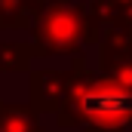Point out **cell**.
Returning <instances> with one entry per match:
<instances>
[{
  "instance_id": "cell-1",
  "label": "cell",
  "mask_w": 132,
  "mask_h": 132,
  "mask_svg": "<svg viewBox=\"0 0 132 132\" xmlns=\"http://www.w3.org/2000/svg\"><path fill=\"white\" fill-rule=\"evenodd\" d=\"M34 59L43 55H77L83 46L98 43L104 28L89 9V3H65V0H49L34 9Z\"/></svg>"
},
{
  "instance_id": "cell-2",
  "label": "cell",
  "mask_w": 132,
  "mask_h": 132,
  "mask_svg": "<svg viewBox=\"0 0 132 132\" xmlns=\"http://www.w3.org/2000/svg\"><path fill=\"white\" fill-rule=\"evenodd\" d=\"M80 117L86 132H126L132 123V89L104 74H92L80 95Z\"/></svg>"
},
{
  "instance_id": "cell-3",
  "label": "cell",
  "mask_w": 132,
  "mask_h": 132,
  "mask_svg": "<svg viewBox=\"0 0 132 132\" xmlns=\"http://www.w3.org/2000/svg\"><path fill=\"white\" fill-rule=\"evenodd\" d=\"M71 86V71L43 68L31 74V111L34 114H55L62 108Z\"/></svg>"
},
{
  "instance_id": "cell-4",
  "label": "cell",
  "mask_w": 132,
  "mask_h": 132,
  "mask_svg": "<svg viewBox=\"0 0 132 132\" xmlns=\"http://www.w3.org/2000/svg\"><path fill=\"white\" fill-rule=\"evenodd\" d=\"M0 132H40V120L31 104L0 101Z\"/></svg>"
},
{
  "instance_id": "cell-5",
  "label": "cell",
  "mask_w": 132,
  "mask_h": 132,
  "mask_svg": "<svg viewBox=\"0 0 132 132\" xmlns=\"http://www.w3.org/2000/svg\"><path fill=\"white\" fill-rule=\"evenodd\" d=\"M34 9L28 0H0V31H31Z\"/></svg>"
},
{
  "instance_id": "cell-6",
  "label": "cell",
  "mask_w": 132,
  "mask_h": 132,
  "mask_svg": "<svg viewBox=\"0 0 132 132\" xmlns=\"http://www.w3.org/2000/svg\"><path fill=\"white\" fill-rule=\"evenodd\" d=\"M34 62V49L25 43H0V74H25Z\"/></svg>"
},
{
  "instance_id": "cell-7",
  "label": "cell",
  "mask_w": 132,
  "mask_h": 132,
  "mask_svg": "<svg viewBox=\"0 0 132 132\" xmlns=\"http://www.w3.org/2000/svg\"><path fill=\"white\" fill-rule=\"evenodd\" d=\"M101 74L111 77L114 83L132 89V52L129 55H114V59H101Z\"/></svg>"
},
{
  "instance_id": "cell-8",
  "label": "cell",
  "mask_w": 132,
  "mask_h": 132,
  "mask_svg": "<svg viewBox=\"0 0 132 132\" xmlns=\"http://www.w3.org/2000/svg\"><path fill=\"white\" fill-rule=\"evenodd\" d=\"M28 3H34V6H40V3H49V0H28Z\"/></svg>"
}]
</instances>
